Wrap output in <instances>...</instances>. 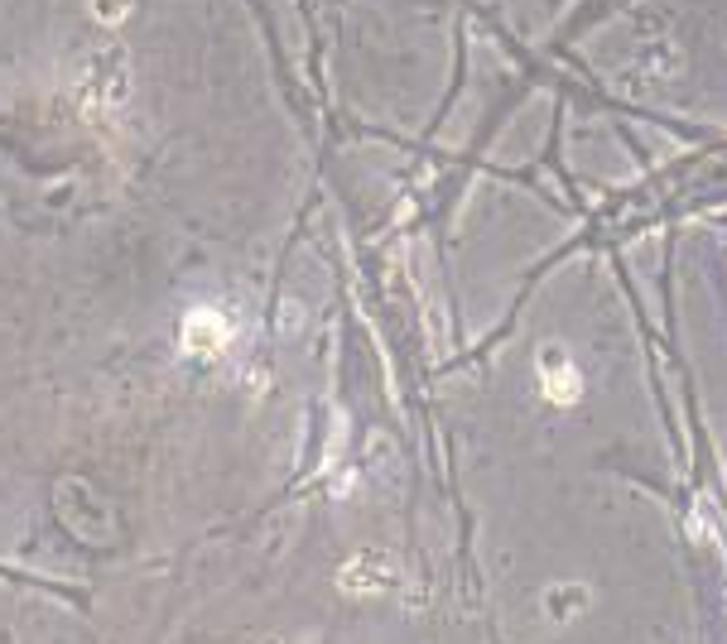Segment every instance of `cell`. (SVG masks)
I'll use <instances>...</instances> for the list:
<instances>
[{
	"mask_svg": "<svg viewBox=\"0 0 727 644\" xmlns=\"http://www.w3.org/2000/svg\"><path fill=\"white\" fill-rule=\"evenodd\" d=\"M227 342H232V323L212 308H193L184 318V351L193 356H217Z\"/></svg>",
	"mask_w": 727,
	"mask_h": 644,
	"instance_id": "cell-1",
	"label": "cell"
},
{
	"mask_svg": "<svg viewBox=\"0 0 727 644\" xmlns=\"http://www.w3.org/2000/svg\"><path fill=\"white\" fill-rule=\"evenodd\" d=\"M540 385H544V395H550L554 405H574V399L584 395V380H578V371L568 366L559 351H544L540 356Z\"/></svg>",
	"mask_w": 727,
	"mask_h": 644,
	"instance_id": "cell-2",
	"label": "cell"
},
{
	"mask_svg": "<svg viewBox=\"0 0 727 644\" xmlns=\"http://www.w3.org/2000/svg\"><path fill=\"white\" fill-rule=\"evenodd\" d=\"M92 10H96V20H126L130 0H92Z\"/></svg>",
	"mask_w": 727,
	"mask_h": 644,
	"instance_id": "cell-3",
	"label": "cell"
}]
</instances>
